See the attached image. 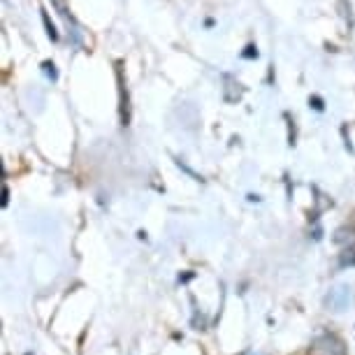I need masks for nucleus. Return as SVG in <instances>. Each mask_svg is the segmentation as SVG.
<instances>
[{"mask_svg":"<svg viewBox=\"0 0 355 355\" xmlns=\"http://www.w3.org/2000/svg\"><path fill=\"white\" fill-rule=\"evenodd\" d=\"M306 355H348L346 344L339 334L334 332H320L318 337L311 339Z\"/></svg>","mask_w":355,"mask_h":355,"instance_id":"obj_1","label":"nucleus"},{"mask_svg":"<svg viewBox=\"0 0 355 355\" xmlns=\"http://www.w3.org/2000/svg\"><path fill=\"white\" fill-rule=\"evenodd\" d=\"M327 302H330V306H332L334 311H344L346 304L351 302V288H348V286H337L330 293V300H327Z\"/></svg>","mask_w":355,"mask_h":355,"instance_id":"obj_2","label":"nucleus"},{"mask_svg":"<svg viewBox=\"0 0 355 355\" xmlns=\"http://www.w3.org/2000/svg\"><path fill=\"white\" fill-rule=\"evenodd\" d=\"M341 265H355V244H351L341 253Z\"/></svg>","mask_w":355,"mask_h":355,"instance_id":"obj_3","label":"nucleus"}]
</instances>
